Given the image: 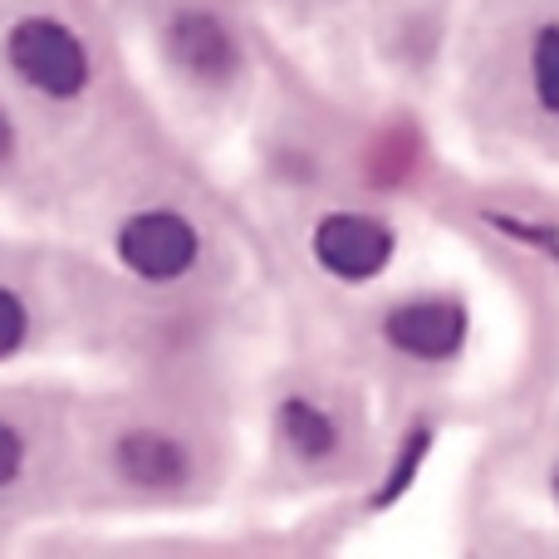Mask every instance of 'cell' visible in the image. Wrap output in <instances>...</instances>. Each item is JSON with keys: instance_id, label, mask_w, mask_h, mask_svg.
<instances>
[{"instance_id": "cell-5", "label": "cell", "mask_w": 559, "mask_h": 559, "mask_svg": "<svg viewBox=\"0 0 559 559\" xmlns=\"http://www.w3.org/2000/svg\"><path fill=\"white\" fill-rule=\"evenodd\" d=\"M167 49H173L177 69L202 79V84H222V79H231L236 64H241V49H236L231 29L216 15H202V10H187V15L173 20Z\"/></svg>"}, {"instance_id": "cell-9", "label": "cell", "mask_w": 559, "mask_h": 559, "mask_svg": "<svg viewBox=\"0 0 559 559\" xmlns=\"http://www.w3.org/2000/svg\"><path fill=\"white\" fill-rule=\"evenodd\" d=\"M25 305H20L10 289H0V358H10L20 344H25Z\"/></svg>"}, {"instance_id": "cell-3", "label": "cell", "mask_w": 559, "mask_h": 559, "mask_svg": "<svg viewBox=\"0 0 559 559\" xmlns=\"http://www.w3.org/2000/svg\"><path fill=\"white\" fill-rule=\"evenodd\" d=\"M314 255H319V265L338 280H373L388 265V255H393V231H388L378 216L334 212L319 222Z\"/></svg>"}, {"instance_id": "cell-10", "label": "cell", "mask_w": 559, "mask_h": 559, "mask_svg": "<svg viewBox=\"0 0 559 559\" xmlns=\"http://www.w3.org/2000/svg\"><path fill=\"white\" fill-rule=\"evenodd\" d=\"M20 456H25V447H20V437L10 432L5 423H0V486H5V481H15V472H20Z\"/></svg>"}, {"instance_id": "cell-2", "label": "cell", "mask_w": 559, "mask_h": 559, "mask_svg": "<svg viewBox=\"0 0 559 559\" xmlns=\"http://www.w3.org/2000/svg\"><path fill=\"white\" fill-rule=\"evenodd\" d=\"M118 255H123L128 271H138L143 280H177L197 261V231L177 212H143L133 222H123Z\"/></svg>"}, {"instance_id": "cell-4", "label": "cell", "mask_w": 559, "mask_h": 559, "mask_svg": "<svg viewBox=\"0 0 559 559\" xmlns=\"http://www.w3.org/2000/svg\"><path fill=\"white\" fill-rule=\"evenodd\" d=\"M466 338V309L456 299H413L388 314V344L413 358H447Z\"/></svg>"}, {"instance_id": "cell-7", "label": "cell", "mask_w": 559, "mask_h": 559, "mask_svg": "<svg viewBox=\"0 0 559 559\" xmlns=\"http://www.w3.org/2000/svg\"><path fill=\"white\" fill-rule=\"evenodd\" d=\"M280 427H285V442L295 447L299 456H329L338 442L329 413H319V407L305 403V397H289V403L280 407Z\"/></svg>"}, {"instance_id": "cell-12", "label": "cell", "mask_w": 559, "mask_h": 559, "mask_svg": "<svg viewBox=\"0 0 559 559\" xmlns=\"http://www.w3.org/2000/svg\"><path fill=\"white\" fill-rule=\"evenodd\" d=\"M555 496H559V472H555Z\"/></svg>"}, {"instance_id": "cell-8", "label": "cell", "mask_w": 559, "mask_h": 559, "mask_svg": "<svg viewBox=\"0 0 559 559\" xmlns=\"http://www.w3.org/2000/svg\"><path fill=\"white\" fill-rule=\"evenodd\" d=\"M535 94L550 114H559V25H545L535 35Z\"/></svg>"}, {"instance_id": "cell-11", "label": "cell", "mask_w": 559, "mask_h": 559, "mask_svg": "<svg viewBox=\"0 0 559 559\" xmlns=\"http://www.w3.org/2000/svg\"><path fill=\"white\" fill-rule=\"evenodd\" d=\"M10 157V123H5V114H0V163Z\"/></svg>"}, {"instance_id": "cell-1", "label": "cell", "mask_w": 559, "mask_h": 559, "mask_svg": "<svg viewBox=\"0 0 559 559\" xmlns=\"http://www.w3.org/2000/svg\"><path fill=\"white\" fill-rule=\"evenodd\" d=\"M10 64L29 88L49 98H74L88 84V55L59 20H20L10 29Z\"/></svg>"}, {"instance_id": "cell-6", "label": "cell", "mask_w": 559, "mask_h": 559, "mask_svg": "<svg viewBox=\"0 0 559 559\" xmlns=\"http://www.w3.org/2000/svg\"><path fill=\"white\" fill-rule=\"evenodd\" d=\"M118 472L133 486H147V491H167L187 476V452L173 442V437L157 432H133L118 442Z\"/></svg>"}]
</instances>
